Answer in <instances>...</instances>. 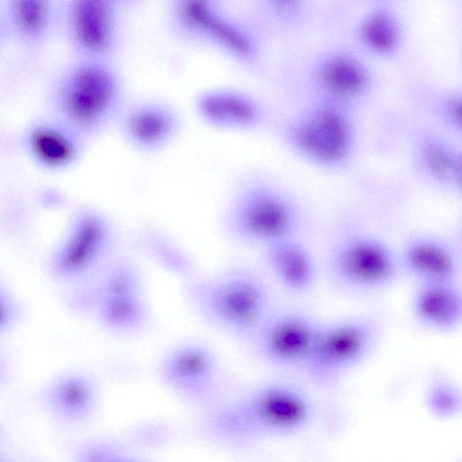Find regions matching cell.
Masks as SVG:
<instances>
[{
	"mask_svg": "<svg viewBox=\"0 0 462 462\" xmlns=\"http://www.w3.org/2000/svg\"><path fill=\"white\" fill-rule=\"evenodd\" d=\"M199 411L206 439L243 449L304 433L314 423L317 405L305 386L279 377L229 391Z\"/></svg>",
	"mask_w": 462,
	"mask_h": 462,
	"instance_id": "1",
	"label": "cell"
},
{
	"mask_svg": "<svg viewBox=\"0 0 462 462\" xmlns=\"http://www.w3.org/2000/svg\"><path fill=\"white\" fill-rule=\"evenodd\" d=\"M127 101L113 59L72 57L51 81L47 112L90 141L116 125Z\"/></svg>",
	"mask_w": 462,
	"mask_h": 462,
	"instance_id": "2",
	"label": "cell"
},
{
	"mask_svg": "<svg viewBox=\"0 0 462 462\" xmlns=\"http://www.w3.org/2000/svg\"><path fill=\"white\" fill-rule=\"evenodd\" d=\"M359 113L315 98H302L281 122L279 139L301 163L324 173L346 171L360 149Z\"/></svg>",
	"mask_w": 462,
	"mask_h": 462,
	"instance_id": "3",
	"label": "cell"
},
{
	"mask_svg": "<svg viewBox=\"0 0 462 462\" xmlns=\"http://www.w3.org/2000/svg\"><path fill=\"white\" fill-rule=\"evenodd\" d=\"M187 294L205 321L246 344L278 305L271 280L246 265L193 278Z\"/></svg>",
	"mask_w": 462,
	"mask_h": 462,
	"instance_id": "4",
	"label": "cell"
},
{
	"mask_svg": "<svg viewBox=\"0 0 462 462\" xmlns=\"http://www.w3.org/2000/svg\"><path fill=\"white\" fill-rule=\"evenodd\" d=\"M307 212L299 197L263 176L243 180L231 194L223 216L229 238L258 250L276 240L302 236Z\"/></svg>",
	"mask_w": 462,
	"mask_h": 462,
	"instance_id": "5",
	"label": "cell"
},
{
	"mask_svg": "<svg viewBox=\"0 0 462 462\" xmlns=\"http://www.w3.org/2000/svg\"><path fill=\"white\" fill-rule=\"evenodd\" d=\"M322 269L337 290L352 295L382 292L402 275L398 251L379 236L353 226L332 236Z\"/></svg>",
	"mask_w": 462,
	"mask_h": 462,
	"instance_id": "6",
	"label": "cell"
},
{
	"mask_svg": "<svg viewBox=\"0 0 462 462\" xmlns=\"http://www.w3.org/2000/svg\"><path fill=\"white\" fill-rule=\"evenodd\" d=\"M116 230L108 216L92 206L73 211L46 259L56 282L73 289L100 273L116 255Z\"/></svg>",
	"mask_w": 462,
	"mask_h": 462,
	"instance_id": "7",
	"label": "cell"
},
{
	"mask_svg": "<svg viewBox=\"0 0 462 462\" xmlns=\"http://www.w3.org/2000/svg\"><path fill=\"white\" fill-rule=\"evenodd\" d=\"M380 335L379 321L368 315L322 319L301 378L322 390L336 387L369 357Z\"/></svg>",
	"mask_w": 462,
	"mask_h": 462,
	"instance_id": "8",
	"label": "cell"
},
{
	"mask_svg": "<svg viewBox=\"0 0 462 462\" xmlns=\"http://www.w3.org/2000/svg\"><path fill=\"white\" fill-rule=\"evenodd\" d=\"M156 374L170 393L199 411L230 391L217 354L199 340L183 341L167 349L158 361Z\"/></svg>",
	"mask_w": 462,
	"mask_h": 462,
	"instance_id": "9",
	"label": "cell"
},
{
	"mask_svg": "<svg viewBox=\"0 0 462 462\" xmlns=\"http://www.w3.org/2000/svg\"><path fill=\"white\" fill-rule=\"evenodd\" d=\"M321 320L304 309L277 305L247 345L266 366L301 377Z\"/></svg>",
	"mask_w": 462,
	"mask_h": 462,
	"instance_id": "10",
	"label": "cell"
},
{
	"mask_svg": "<svg viewBox=\"0 0 462 462\" xmlns=\"http://www.w3.org/2000/svg\"><path fill=\"white\" fill-rule=\"evenodd\" d=\"M303 98L328 101L359 113L371 97L374 79L367 63L345 46L321 50L303 71Z\"/></svg>",
	"mask_w": 462,
	"mask_h": 462,
	"instance_id": "11",
	"label": "cell"
},
{
	"mask_svg": "<svg viewBox=\"0 0 462 462\" xmlns=\"http://www.w3.org/2000/svg\"><path fill=\"white\" fill-rule=\"evenodd\" d=\"M116 0H62L60 26L72 57L113 59L121 43Z\"/></svg>",
	"mask_w": 462,
	"mask_h": 462,
	"instance_id": "12",
	"label": "cell"
},
{
	"mask_svg": "<svg viewBox=\"0 0 462 462\" xmlns=\"http://www.w3.org/2000/svg\"><path fill=\"white\" fill-rule=\"evenodd\" d=\"M89 140L60 118L46 112L21 129L18 143L25 159L39 171L60 174L83 159Z\"/></svg>",
	"mask_w": 462,
	"mask_h": 462,
	"instance_id": "13",
	"label": "cell"
},
{
	"mask_svg": "<svg viewBox=\"0 0 462 462\" xmlns=\"http://www.w3.org/2000/svg\"><path fill=\"white\" fill-rule=\"evenodd\" d=\"M191 106L202 125L223 133L257 132L271 119L270 111L260 97L235 86L202 88L193 96Z\"/></svg>",
	"mask_w": 462,
	"mask_h": 462,
	"instance_id": "14",
	"label": "cell"
},
{
	"mask_svg": "<svg viewBox=\"0 0 462 462\" xmlns=\"http://www.w3.org/2000/svg\"><path fill=\"white\" fill-rule=\"evenodd\" d=\"M115 127L132 150L160 152L175 142L183 128L180 111L171 103L153 97L127 101Z\"/></svg>",
	"mask_w": 462,
	"mask_h": 462,
	"instance_id": "15",
	"label": "cell"
},
{
	"mask_svg": "<svg viewBox=\"0 0 462 462\" xmlns=\"http://www.w3.org/2000/svg\"><path fill=\"white\" fill-rule=\"evenodd\" d=\"M259 251L269 279L284 292L301 297L313 291L320 265L302 236L276 240Z\"/></svg>",
	"mask_w": 462,
	"mask_h": 462,
	"instance_id": "16",
	"label": "cell"
},
{
	"mask_svg": "<svg viewBox=\"0 0 462 462\" xmlns=\"http://www.w3.org/2000/svg\"><path fill=\"white\" fill-rule=\"evenodd\" d=\"M40 399L51 418L65 426L79 427L94 419L100 404V392L90 375L66 371L43 386Z\"/></svg>",
	"mask_w": 462,
	"mask_h": 462,
	"instance_id": "17",
	"label": "cell"
},
{
	"mask_svg": "<svg viewBox=\"0 0 462 462\" xmlns=\"http://www.w3.org/2000/svg\"><path fill=\"white\" fill-rule=\"evenodd\" d=\"M60 13L59 0H1L0 34L23 50L37 51L60 26Z\"/></svg>",
	"mask_w": 462,
	"mask_h": 462,
	"instance_id": "18",
	"label": "cell"
},
{
	"mask_svg": "<svg viewBox=\"0 0 462 462\" xmlns=\"http://www.w3.org/2000/svg\"><path fill=\"white\" fill-rule=\"evenodd\" d=\"M402 274L415 283L458 281L461 258L447 240L431 235H417L398 251Z\"/></svg>",
	"mask_w": 462,
	"mask_h": 462,
	"instance_id": "19",
	"label": "cell"
},
{
	"mask_svg": "<svg viewBox=\"0 0 462 462\" xmlns=\"http://www.w3.org/2000/svg\"><path fill=\"white\" fill-rule=\"evenodd\" d=\"M196 44L208 46L248 68L259 63L263 51L256 31L243 20L228 14L223 4L206 18Z\"/></svg>",
	"mask_w": 462,
	"mask_h": 462,
	"instance_id": "20",
	"label": "cell"
},
{
	"mask_svg": "<svg viewBox=\"0 0 462 462\" xmlns=\"http://www.w3.org/2000/svg\"><path fill=\"white\" fill-rule=\"evenodd\" d=\"M413 320L433 332L462 326V287L458 281L415 283L410 301Z\"/></svg>",
	"mask_w": 462,
	"mask_h": 462,
	"instance_id": "21",
	"label": "cell"
},
{
	"mask_svg": "<svg viewBox=\"0 0 462 462\" xmlns=\"http://www.w3.org/2000/svg\"><path fill=\"white\" fill-rule=\"evenodd\" d=\"M70 290L69 304L74 310L87 314L102 299L144 294V280L134 263L116 256L89 282Z\"/></svg>",
	"mask_w": 462,
	"mask_h": 462,
	"instance_id": "22",
	"label": "cell"
},
{
	"mask_svg": "<svg viewBox=\"0 0 462 462\" xmlns=\"http://www.w3.org/2000/svg\"><path fill=\"white\" fill-rule=\"evenodd\" d=\"M462 152L439 134L420 132L412 145V157L420 175L428 182L444 189L457 186Z\"/></svg>",
	"mask_w": 462,
	"mask_h": 462,
	"instance_id": "23",
	"label": "cell"
},
{
	"mask_svg": "<svg viewBox=\"0 0 462 462\" xmlns=\"http://www.w3.org/2000/svg\"><path fill=\"white\" fill-rule=\"evenodd\" d=\"M104 329L132 335L149 324L150 311L144 294L120 295L97 301L87 313Z\"/></svg>",
	"mask_w": 462,
	"mask_h": 462,
	"instance_id": "24",
	"label": "cell"
},
{
	"mask_svg": "<svg viewBox=\"0 0 462 462\" xmlns=\"http://www.w3.org/2000/svg\"><path fill=\"white\" fill-rule=\"evenodd\" d=\"M354 37L358 46L368 53L386 56L399 42V29L393 15L384 8L365 13L357 22Z\"/></svg>",
	"mask_w": 462,
	"mask_h": 462,
	"instance_id": "25",
	"label": "cell"
},
{
	"mask_svg": "<svg viewBox=\"0 0 462 462\" xmlns=\"http://www.w3.org/2000/svg\"><path fill=\"white\" fill-rule=\"evenodd\" d=\"M263 16L281 30L298 28L307 18L312 0H256Z\"/></svg>",
	"mask_w": 462,
	"mask_h": 462,
	"instance_id": "26",
	"label": "cell"
},
{
	"mask_svg": "<svg viewBox=\"0 0 462 462\" xmlns=\"http://www.w3.org/2000/svg\"><path fill=\"white\" fill-rule=\"evenodd\" d=\"M23 306L15 293L5 285L0 287V333H9L23 318Z\"/></svg>",
	"mask_w": 462,
	"mask_h": 462,
	"instance_id": "27",
	"label": "cell"
},
{
	"mask_svg": "<svg viewBox=\"0 0 462 462\" xmlns=\"http://www.w3.org/2000/svg\"><path fill=\"white\" fill-rule=\"evenodd\" d=\"M438 113L446 125L462 134V94L445 98L439 105Z\"/></svg>",
	"mask_w": 462,
	"mask_h": 462,
	"instance_id": "28",
	"label": "cell"
},
{
	"mask_svg": "<svg viewBox=\"0 0 462 462\" xmlns=\"http://www.w3.org/2000/svg\"><path fill=\"white\" fill-rule=\"evenodd\" d=\"M457 189H458L462 191V156H461Z\"/></svg>",
	"mask_w": 462,
	"mask_h": 462,
	"instance_id": "29",
	"label": "cell"
},
{
	"mask_svg": "<svg viewBox=\"0 0 462 462\" xmlns=\"http://www.w3.org/2000/svg\"><path fill=\"white\" fill-rule=\"evenodd\" d=\"M122 6L126 7L128 5L137 3L139 0H116Z\"/></svg>",
	"mask_w": 462,
	"mask_h": 462,
	"instance_id": "30",
	"label": "cell"
},
{
	"mask_svg": "<svg viewBox=\"0 0 462 462\" xmlns=\"http://www.w3.org/2000/svg\"><path fill=\"white\" fill-rule=\"evenodd\" d=\"M459 241H460V244L462 245V227H461L460 232H459Z\"/></svg>",
	"mask_w": 462,
	"mask_h": 462,
	"instance_id": "31",
	"label": "cell"
}]
</instances>
